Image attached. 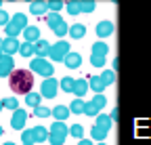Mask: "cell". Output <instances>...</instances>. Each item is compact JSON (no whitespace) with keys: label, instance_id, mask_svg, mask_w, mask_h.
I'll return each mask as SVG.
<instances>
[{"label":"cell","instance_id":"8992f818","mask_svg":"<svg viewBox=\"0 0 151 145\" xmlns=\"http://www.w3.org/2000/svg\"><path fill=\"white\" fill-rule=\"evenodd\" d=\"M57 90H59V82H57L55 78H46L42 82V88H40V95L44 99H55L57 97Z\"/></svg>","mask_w":151,"mask_h":145},{"label":"cell","instance_id":"4fadbf2b","mask_svg":"<svg viewBox=\"0 0 151 145\" xmlns=\"http://www.w3.org/2000/svg\"><path fill=\"white\" fill-rule=\"evenodd\" d=\"M94 126L101 128V131H105V133H109V128L113 126V120H111L107 114H99L97 118H94Z\"/></svg>","mask_w":151,"mask_h":145},{"label":"cell","instance_id":"b9f144b4","mask_svg":"<svg viewBox=\"0 0 151 145\" xmlns=\"http://www.w3.org/2000/svg\"><path fill=\"white\" fill-rule=\"evenodd\" d=\"M4 110V103H2V99H0V112H2Z\"/></svg>","mask_w":151,"mask_h":145},{"label":"cell","instance_id":"ee69618b","mask_svg":"<svg viewBox=\"0 0 151 145\" xmlns=\"http://www.w3.org/2000/svg\"><path fill=\"white\" fill-rule=\"evenodd\" d=\"M2 133H4V128H2V126H0V137H2Z\"/></svg>","mask_w":151,"mask_h":145},{"label":"cell","instance_id":"3957f363","mask_svg":"<svg viewBox=\"0 0 151 145\" xmlns=\"http://www.w3.org/2000/svg\"><path fill=\"white\" fill-rule=\"evenodd\" d=\"M29 67H32V74H40L44 80H46V78H52V74H55V67H52V63H50L48 59L34 57V59L29 61Z\"/></svg>","mask_w":151,"mask_h":145},{"label":"cell","instance_id":"f1b7e54d","mask_svg":"<svg viewBox=\"0 0 151 145\" xmlns=\"http://www.w3.org/2000/svg\"><path fill=\"white\" fill-rule=\"evenodd\" d=\"M69 135H71L73 139L82 141V137H84V126H82V124H73L71 128H69Z\"/></svg>","mask_w":151,"mask_h":145},{"label":"cell","instance_id":"83f0119b","mask_svg":"<svg viewBox=\"0 0 151 145\" xmlns=\"http://www.w3.org/2000/svg\"><path fill=\"white\" fill-rule=\"evenodd\" d=\"M90 135H92V139H94V141H99V143H105V137H107L109 133H105V131L97 128V126H92V128H90Z\"/></svg>","mask_w":151,"mask_h":145},{"label":"cell","instance_id":"bcb514c9","mask_svg":"<svg viewBox=\"0 0 151 145\" xmlns=\"http://www.w3.org/2000/svg\"><path fill=\"white\" fill-rule=\"evenodd\" d=\"M2 42H4V38H0V46H2Z\"/></svg>","mask_w":151,"mask_h":145},{"label":"cell","instance_id":"d6a6232c","mask_svg":"<svg viewBox=\"0 0 151 145\" xmlns=\"http://www.w3.org/2000/svg\"><path fill=\"white\" fill-rule=\"evenodd\" d=\"M2 103H4V107H6V110H11V112H17V110H19V101H17L15 97L2 99Z\"/></svg>","mask_w":151,"mask_h":145},{"label":"cell","instance_id":"6da1fadb","mask_svg":"<svg viewBox=\"0 0 151 145\" xmlns=\"http://www.w3.org/2000/svg\"><path fill=\"white\" fill-rule=\"evenodd\" d=\"M9 84L15 95H29L34 86V74L32 69H15L9 76Z\"/></svg>","mask_w":151,"mask_h":145},{"label":"cell","instance_id":"d590c367","mask_svg":"<svg viewBox=\"0 0 151 145\" xmlns=\"http://www.w3.org/2000/svg\"><path fill=\"white\" fill-rule=\"evenodd\" d=\"M80 6H82V13H92L97 9V4H94L92 0H80Z\"/></svg>","mask_w":151,"mask_h":145},{"label":"cell","instance_id":"603a6c76","mask_svg":"<svg viewBox=\"0 0 151 145\" xmlns=\"http://www.w3.org/2000/svg\"><path fill=\"white\" fill-rule=\"evenodd\" d=\"M40 101H42V95L40 93H29V95H25V103L29 105V107H40Z\"/></svg>","mask_w":151,"mask_h":145},{"label":"cell","instance_id":"9c48e42d","mask_svg":"<svg viewBox=\"0 0 151 145\" xmlns=\"http://www.w3.org/2000/svg\"><path fill=\"white\" fill-rule=\"evenodd\" d=\"M2 53L4 55H11L13 57V53H19V48H21V42H19L17 38H4V42H2Z\"/></svg>","mask_w":151,"mask_h":145},{"label":"cell","instance_id":"60d3db41","mask_svg":"<svg viewBox=\"0 0 151 145\" xmlns=\"http://www.w3.org/2000/svg\"><path fill=\"white\" fill-rule=\"evenodd\" d=\"M109 118H111V120H113V122H116V118H118V110H113V112H111V116H109Z\"/></svg>","mask_w":151,"mask_h":145},{"label":"cell","instance_id":"7402d4cb","mask_svg":"<svg viewBox=\"0 0 151 145\" xmlns=\"http://www.w3.org/2000/svg\"><path fill=\"white\" fill-rule=\"evenodd\" d=\"M84 103L86 101H82V99H73L71 103H69V114H84Z\"/></svg>","mask_w":151,"mask_h":145},{"label":"cell","instance_id":"ba28073f","mask_svg":"<svg viewBox=\"0 0 151 145\" xmlns=\"http://www.w3.org/2000/svg\"><path fill=\"white\" fill-rule=\"evenodd\" d=\"M15 71V59L11 55H4L0 59V78H6Z\"/></svg>","mask_w":151,"mask_h":145},{"label":"cell","instance_id":"30bf717a","mask_svg":"<svg viewBox=\"0 0 151 145\" xmlns=\"http://www.w3.org/2000/svg\"><path fill=\"white\" fill-rule=\"evenodd\" d=\"M94 32H97L99 38H109V36L113 34V23H111L109 19L99 21V23H97V27H94Z\"/></svg>","mask_w":151,"mask_h":145},{"label":"cell","instance_id":"cb8c5ba5","mask_svg":"<svg viewBox=\"0 0 151 145\" xmlns=\"http://www.w3.org/2000/svg\"><path fill=\"white\" fill-rule=\"evenodd\" d=\"M101 80H103V84L105 86H111L113 82H116V71H113V69H103V74H101Z\"/></svg>","mask_w":151,"mask_h":145},{"label":"cell","instance_id":"d4e9b609","mask_svg":"<svg viewBox=\"0 0 151 145\" xmlns=\"http://www.w3.org/2000/svg\"><path fill=\"white\" fill-rule=\"evenodd\" d=\"M73 84H76V80H73V78H69V76L61 78V82H59V86H61L63 93H73Z\"/></svg>","mask_w":151,"mask_h":145},{"label":"cell","instance_id":"e0dca14e","mask_svg":"<svg viewBox=\"0 0 151 145\" xmlns=\"http://www.w3.org/2000/svg\"><path fill=\"white\" fill-rule=\"evenodd\" d=\"M84 34H86V25L84 23H73V25H69V32H67V36H71L73 40L84 38Z\"/></svg>","mask_w":151,"mask_h":145},{"label":"cell","instance_id":"52a82bcc","mask_svg":"<svg viewBox=\"0 0 151 145\" xmlns=\"http://www.w3.org/2000/svg\"><path fill=\"white\" fill-rule=\"evenodd\" d=\"M27 112L25 110H21L19 107L17 112H13V118H11V128H15V131H25V122H27Z\"/></svg>","mask_w":151,"mask_h":145},{"label":"cell","instance_id":"1f68e13d","mask_svg":"<svg viewBox=\"0 0 151 145\" xmlns=\"http://www.w3.org/2000/svg\"><path fill=\"white\" fill-rule=\"evenodd\" d=\"M48 116H52V110H48V107H44V105H40V107L34 110V118H48Z\"/></svg>","mask_w":151,"mask_h":145},{"label":"cell","instance_id":"9a60e30c","mask_svg":"<svg viewBox=\"0 0 151 145\" xmlns=\"http://www.w3.org/2000/svg\"><path fill=\"white\" fill-rule=\"evenodd\" d=\"M63 63H65L69 69H76V67H80V65H82V55H80V53H76V50H71L69 55L63 59Z\"/></svg>","mask_w":151,"mask_h":145},{"label":"cell","instance_id":"484cf974","mask_svg":"<svg viewBox=\"0 0 151 145\" xmlns=\"http://www.w3.org/2000/svg\"><path fill=\"white\" fill-rule=\"evenodd\" d=\"M84 114H86L88 118H97L101 112L97 110V105H94L92 101H86V103H84Z\"/></svg>","mask_w":151,"mask_h":145},{"label":"cell","instance_id":"44dd1931","mask_svg":"<svg viewBox=\"0 0 151 145\" xmlns=\"http://www.w3.org/2000/svg\"><path fill=\"white\" fill-rule=\"evenodd\" d=\"M107 53H109V46L103 42V40H99V42H94L92 44V53L90 55H99V57H107Z\"/></svg>","mask_w":151,"mask_h":145},{"label":"cell","instance_id":"f6af8a7d","mask_svg":"<svg viewBox=\"0 0 151 145\" xmlns=\"http://www.w3.org/2000/svg\"><path fill=\"white\" fill-rule=\"evenodd\" d=\"M4 145H15V143H13V141H9V143H4Z\"/></svg>","mask_w":151,"mask_h":145},{"label":"cell","instance_id":"5bb4252c","mask_svg":"<svg viewBox=\"0 0 151 145\" xmlns=\"http://www.w3.org/2000/svg\"><path fill=\"white\" fill-rule=\"evenodd\" d=\"M23 36H25V42L36 44L38 40H40V30H38L36 25H27V27L23 30Z\"/></svg>","mask_w":151,"mask_h":145},{"label":"cell","instance_id":"f35d334b","mask_svg":"<svg viewBox=\"0 0 151 145\" xmlns=\"http://www.w3.org/2000/svg\"><path fill=\"white\" fill-rule=\"evenodd\" d=\"M9 21H11V17H9V13H4V11H0V25H9Z\"/></svg>","mask_w":151,"mask_h":145},{"label":"cell","instance_id":"7dc6e473","mask_svg":"<svg viewBox=\"0 0 151 145\" xmlns=\"http://www.w3.org/2000/svg\"><path fill=\"white\" fill-rule=\"evenodd\" d=\"M0 11H2V0H0Z\"/></svg>","mask_w":151,"mask_h":145},{"label":"cell","instance_id":"277c9868","mask_svg":"<svg viewBox=\"0 0 151 145\" xmlns=\"http://www.w3.org/2000/svg\"><path fill=\"white\" fill-rule=\"evenodd\" d=\"M48 141L50 145H63L67 135H69V128L65 126V122H52V126L48 128Z\"/></svg>","mask_w":151,"mask_h":145},{"label":"cell","instance_id":"4316f807","mask_svg":"<svg viewBox=\"0 0 151 145\" xmlns=\"http://www.w3.org/2000/svg\"><path fill=\"white\" fill-rule=\"evenodd\" d=\"M52 32H55L57 36H59V38H63V36H67V32H69V25H67V23L61 19L59 23H57V25L52 27Z\"/></svg>","mask_w":151,"mask_h":145},{"label":"cell","instance_id":"2e32d148","mask_svg":"<svg viewBox=\"0 0 151 145\" xmlns=\"http://www.w3.org/2000/svg\"><path fill=\"white\" fill-rule=\"evenodd\" d=\"M86 93H88V80L78 78V80H76V84H73V95H76V99H82Z\"/></svg>","mask_w":151,"mask_h":145},{"label":"cell","instance_id":"681fc988","mask_svg":"<svg viewBox=\"0 0 151 145\" xmlns=\"http://www.w3.org/2000/svg\"><path fill=\"white\" fill-rule=\"evenodd\" d=\"M23 145H25V143H23Z\"/></svg>","mask_w":151,"mask_h":145},{"label":"cell","instance_id":"4dcf8cb0","mask_svg":"<svg viewBox=\"0 0 151 145\" xmlns=\"http://www.w3.org/2000/svg\"><path fill=\"white\" fill-rule=\"evenodd\" d=\"M19 55H21V57H32V55H36V53H34V44L23 42L21 48H19Z\"/></svg>","mask_w":151,"mask_h":145},{"label":"cell","instance_id":"8fae6325","mask_svg":"<svg viewBox=\"0 0 151 145\" xmlns=\"http://www.w3.org/2000/svg\"><path fill=\"white\" fill-rule=\"evenodd\" d=\"M34 53H36V57H40V59H46L48 55H50V44L46 42V40H38L36 44H34Z\"/></svg>","mask_w":151,"mask_h":145},{"label":"cell","instance_id":"d6986e66","mask_svg":"<svg viewBox=\"0 0 151 145\" xmlns=\"http://www.w3.org/2000/svg\"><path fill=\"white\" fill-rule=\"evenodd\" d=\"M32 133H34V145L36 143H42V141H48V135H50L44 126H34Z\"/></svg>","mask_w":151,"mask_h":145},{"label":"cell","instance_id":"ffe728a7","mask_svg":"<svg viewBox=\"0 0 151 145\" xmlns=\"http://www.w3.org/2000/svg\"><path fill=\"white\" fill-rule=\"evenodd\" d=\"M52 116L57 118V122H65L69 118V107L67 105H57L52 107Z\"/></svg>","mask_w":151,"mask_h":145},{"label":"cell","instance_id":"e575fe53","mask_svg":"<svg viewBox=\"0 0 151 145\" xmlns=\"http://www.w3.org/2000/svg\"><path fill=\"white\" fill-rule=\"evenodd\" d=\"M46 4H48V11H52V13H57V15H59V13H61V9L65 6L61 0H50V2H46Z\"/></svg>","mask_w":151,"mask_h":145},{"label":"cell","instance_id":"c3c4849f","mask_svg":"<svg viewBox=\"0 0 151 145\" xmlns=\"http://www.w3.org/2000/svg\"><path fill=\"white\" fill-rule=\"evenodd\" d=\"M97 145H107V143H97Z\"/></svg>","mask_w":151,"mask_h":145},{"label":"cell","instance_id":"5b68a950","mask_svg":"<svg viewBox=\"0 0 151 145\" xmlns=\"http://www.w3.org/2000/svg\"><path fill=\"white\" fill-rule=\"evenodd\" d=\"M71 53V46L67 40H59L57 44H50V61H63L67 55Z\"/></svg>","mask_w":151,"mask_h":145},{"label":"cell","instance_id":"74e56055","mask_svg":"<svg viewBox=\"0 0 151 145\" xmlns=\"http://www.w3.org/2000/svg\"><path fill=\"white\" fill-rule=\"evenodd\" d=\"M21 141H23L25 145H34V133H32V128H25V131L21 133Z\"/></svg>","mask_w":151,"mask_h":145},{"label":"cell","instance_id":"7c38bea8","mask_svg":"<svg viewBox=\"0 0 151 145\" xmlns=\"http://www.w3.org/2000/svg\"><path fill=\"white\" fill-rule=\"evenodd\" d=\"M29 13H32V15H36L38 19H40V17L48 15V4H46V2H42V0H36V2H32V4H29Z\"/></svg>","mask_w":151,"mask_h":145},{"label":"cell","instance_id":"ac0fdd59","mask_svg":"<svg viewBox=\"0 0 151 145\" xmlns=\"http://www.w3.org/2000/svg\"><path fill=\"white\" fill-rule=\"evenodd\" d=\"M88 88H92L97 95H103V90H105L107 86L103 84L101 76H90V78H88Z\"/></svg>","mask_w":151,"mask_h":145},{"label":"cell","instance_id":"836d02e7","mask_svg":"<svg viewBox=\"0 0 151 145\" xmlns=\"http://www.w3.org/2000/svg\"><path fill=\"white\" fill-rule=\"evenodd\" d=\"M90 63H92V67H105V63H107V57L90 55Z\"/></svg>","mask_w":151,"mask_h":145},{"label":"cell","instance_id":"7bdbcfd3","mask_svg":"<svg viewBox=\"0 0 151 145\" xmlns=\"http://www.w3.org/2000/svg\"><path fill=\"white\" fill-rule=\"evenodd\" d=\"M2 57H4V53H2V48H0V59H2Z\"/></svg>","mask_w":151,"mask_h":145},{"label":"cell","instance_id":"ab89813d","mask_svg":"<svg viewBox=\"0 0 151 145\" xmlns=\"http://www.w3.org/2000/svg\"><path fill=\"white\" fill-rule=\"evenodd\" d=\"M78 145H92V141H88V139H82V141H78Z\"/></svg>","mask_w":151,"mask_h":145},{"label":"cell","instance_id":"f546056e","mask_svg":"<svg viewBox=\"0 0 151 145\" xmlns=\"http://www.w3.org/2000/svg\"><path fill=\"white\" fill-rule=\"evenodd\" d=\"M65 9H67V13H69V15H78V13H82L80 0H71V2H67V4H65Z\"/></svg>","mask_w":151,"mask_h":145},{"label":"cell","instance_id":"7a4b0ae2","mask_svg":"<svg viewBox=\"0 0 151 145\" xmlns=\"http://www.w3.org/2000/svg\"><path fill=\"white\" fill-rule=\"evenodd\" d=\"M25 27H27V17L23 13H15L11 17L9 25H4V34H6V38H17L19 34H23Z\"/></svg>","mask_w":151,"mask_h":145},{"label":"cell","instance_id":"8d00e7d4","mask_svg":"<svg viewBox=\"0 0 151 145\" xmlns=\"http://www.w3.org/2000/svg\"><path fill=\"white\" fill-rule=\"evenodd\" d=\"M92 103H94V105H97V110L101 112V110H103V107L107 105V99H105V95H94V97H92Z\"/></svg>","mask_w":151,"mask_h":145}]
</instances>
